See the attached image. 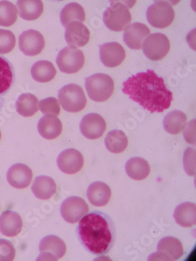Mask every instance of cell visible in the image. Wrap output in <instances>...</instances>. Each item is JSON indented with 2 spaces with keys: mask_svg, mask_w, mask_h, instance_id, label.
Listing matches in <instances>:
<instances>
[{
  "mask_svg": "<svg viewBox=\"0 0 196 261\" xmlns=\"http://www.w3.org/2000/svg\"><path fill=\"white\" fill-rule=\"evenodd\" d=\"M76 231L80 243L93 254H104L113 245L112 224L102 213L86 214L80 220Z\"/></svg>",
  "mask_w": 196,
  "mask_h": 261,
  "instance_id": "2",
  "label": "cell"
},
{
  "mask_svg": "<svg viewBox=\"0 0 196 261\" xmlns=\"http://www.w3.org/2000/svg\"><path fill=\"white\" fill-rule=\"evenodd\" d=\"M17 6V13L24 20H36L43 12V4L40 0H20Z\"/></svg>",
  "mask_w": 196,
  "mask_h": 261,
  "instance_id": "24",
  "label": "cell"
},
{
  "mask_svg": "<svg viewBox=\"0 0 196 261\" xmlns=\"http://www.w3.org/2000/svg\"><path fill=\"white\" fill-rule=\"evenodd\" d=\"M17 113L24 117H31L38 112V99L32 93H23L16 101Z\"/></svg>",
  "mask_w": 196,
  "mask_h": 261,
  "instance_id": "30",
  "label": "cell"
},
{
  "mask_svg": "<svg viewBox=\"0 0 196 261\" xmlns=\"http://www.w3.org/2000/svg\"><path fill=\"white\" fill-rule=\"evenodd\" d=\"M32 191L36 198L47 200L56 194V183L51 176H39L32 184Z\"/></svg>",
  "mask_w": 196,
  "mask_h": 261,
  "instance_id": "22",
  "label": "cell"
},
{
  "mask_svg": "<svg viewBox=\"0 0 196 261\" xmlns=\"http://www.w3.org/2000/svg\"><path fill=\"white\" fill-rule=\"evenodd\" d=\"M88 213V205L80 197H68L61 205V217L70 224L78 223Z\"/></svg>",
  "mask_w": 196,
  "mask_h": 261,
  "instance_id": "9",
  "label": "cell"
},
{
  "mask_svg": "<svg viewBox=\"0 0 196 261\" xmlns=\"http://www.w3.org/2000/svg\"><path fill=\"white\" fill-rule=\"evenodd\" d=\"M187 116L181 111L176 110L169 112L163 119V127L170 134H178L186 126Z\"/></svg>",
  "mask_w": 196,
  "mask_h": 261,
  "instance_id": "28",
  "label": "cell"
},
{
  "mask_svg": "<svg viewBox=\"0 0 196 261\" xmlns=\"http://www.w3.org/2000/svg\"><path fill=\"white\" fill-rule=\"evenodd\" d=\"M122 92L151 113H162L169 109L172 92L165 85L164 80L153 70L139 72L124 83Z\"/></svg>",
  "mask_w": 196,
  "mask_h": 261,
  "instance_id": "1",
  "label": "cell"
},
{
  "mask_svg": "<svg viewBox=\"0 0 196 261\" xmlns=\"http://www.w3.org/2000/svg\"><path fill=\"white\" fill-rule=\"evenodd\" d=\"M86 196L89 202L94 206H104L110 201L112 191L107 184L96 181L89 186Z\"/></svg>",
  "mask_w": 196,
  "mask_h": 261,
  "instance_id": "20",
  "label": "cell"
},
{
  "mask_svg": "<svg viewBox=\"0 0 196 261\" xmlns=\"http://www.w3.org/2000/svg\"><path fill=\"white\" fill-rule=\"evenodd\" d=\"M23 221L21 217L14 211H4L0 216V232L7 237H15L21 231Z\"/></svg>",
  "mask_w": 196,
  "mask_h": 261,
  "instance_id": "19",
  "label": "cell"
},
{
  "mask_svg": "<svg viewBox=\"0 0 196 261\" xmlns=\"http://www.w3.org/2000/svg\"><path fill=\"white\" fill-rule=\"evenodd\" d=\"M150 34V29L142 23L136 22L126 28L124 40L128 47L132 49H140L143 40Z\"/></svg>",
  "mask_w": 196,
  "mask_h": 261,
  "instance_id": "18",
  "label": "cell"
},
{
  "mask_svg": "<svg viewBox=\"0 0 196 261\" xmlns=\"http://www.w3.org/2000/svg\"><path fill=\"white\" fill-rule=\"evenodd\" d=\"M16 249L11 242L0 239V261L13 260L15 257Z\"/></svg>",
  "mask_w": 196,
  "mask_h": 261,
  "instance_id": "35",
  "label": "cell"
},
{
  "mask_svg": "<svg viewBox=\"0 0 196 261\" xmlns=\"http://www.w3.org/2000/svg\"><path fill=\"white\" fill-rule=\"evenodd\" d=\"M56 61L60 71L67 74H73L83 68L85 57L80 49L67 46L60 51Z\"/></svg>",
  "mask_w": 196,
  "mask_h": 261,
  "instance_id": "8",
  "label": "cell"
},
{
  "mask_svg": "<svg viewBox=\"0 0 196 261\" xmlns=\"http://www.w3.org/2000/svg\"><path fill=\"white\" fill-rule=\"evenodd\" d=\"M105 143L108 151L114 154H118L127 149L128 138L124 131L115 129L107 134Z\"/></svg>",
  "mask_w": 196,
  "mask_h": 261,
  "instance_id": "29",
  "label": "cell"
},
{
  "mask_svg": "<svg viewBox=\"0 0 196 261\" xmlns=\"http://www.w3.org/2000/svg\"><path fill=\"white\" fill-rule=\"evenodd\" d=\"M44 46V37L38 31L30 29L19 36V48L26 56L39 55Z\"/></svg>",
  "mask_w": 196,
  "mask_h": 261,
  "instance_id": "11",
  "label": "cell"
},
{
  "mask_svg": "<svg viewBox=\"0 0 196 261\" xmlns=\"http://www.w3.org/2000/svg\"><path fill=\"white\" fill-rule=\"evenodd\" d=\"M31 75L39 83H49L56 76L57 70L51 61H39L32 65Z\"/></svg>",
  "mask_w": 196,
  "mask_h": 261,
  "instance_id": "27",
  "label": "cell"
},
{
  "mask_svg": "<svg viewBox=\"0 0 196 261\" xmlns=\"http://www.w3.org/2000/svg\"><path fill=\"white\" fill-rule=\"evenodd\" d=\"M58 168L67 174H75L83 168L84 159L78 150L74 148L64 150L58 155L57 160Z\"/></svg>",
  "mask_w": 196,
  "mask_h": 261,
  "instance_id": "13",
  "label": "cell"
},
{
  "mask_svg": "<svg viewBox=\"0 0 196 261\" xmlns=\"http://www.w3.org/2000/svg\"><path fill=\"white\" fill-rule=\"evenodd\" d=\"M126 173L130 178L141 180L147 178L150 173V166L144 159L134 157L126 163Z\"/></svg>",
  "mask_w": 196,
  "mask_h": 261,
  "instance_id": "26",
  "label": "cell"
},
{
  "mask_svg": "<svg viewBox=\"0 0 196 261\" xmlns=\"http://www.w3.org/2000/svg\"><path fill=\"white\" fill-rule=\"evenodd\" d=\"M32 171L27 165L17 163L10 166L7 171V181L17 189H24L30 185L32 180Z\"/></svg>",
  "mask_w": 196,
  "mask_h": 261,
  "instance_id": "17",
  "label": "cell"
},
{
  "mask_svg": "<svg viewBox=\"0 0 196 261\" xmlns=\"http://www.w3.org/2000/svg\"><path fill=\"white\" fill-rule=\"evenodd\" d=\"M184 166L189 176L195 175V149L187 148L184 154Z\"/></svg>",
  "mask_w": 196,
  "mask_h": 261,
  "instance_id": "36",
  "label": "cell"
},
{
  "mask_svg": "<svg viewBox=\"0 0 196 261\" xmlns=\"http://www.w3.org/2000/svg\"><path fill=\"white\" fill-rule=\"evenodd\" d=\"M86 17L84 9L76 3H71L67 4L64 8L61 10L60 14L61 22L64 27H67L70 23L74 21H80L83 22Z\"/></svg>",
  "mask_w": 196,
  "mask_h": 261,
  "instance_id": "31",
  "label": "cell"
},
{
  "mask_svg": "<svg viewBox=\"0 0 196 261\" xmlns=\"http://www.w3.org/2000/svg\"><path fill=\"white\" fill-rule=\"evenodd\" d=\"M58 100L64 110L72 113L83 110L86 106V96L83 89L74 83L64 86L59 90Z\"/></svg>",
  "mask_w": 196,
  "mask_h": 261,
  "instance_id": "5",
  "label": "cell"
},
{
  "mask_svg": "<svg viewBox=\"0 0 196 261\" xmlns=\"http://www.w3.org/2000/svg\"><path fill=\"white\" fill-rule=\"evenodd\" d=\"M80 128L85 138L90 140H96L100 138L105 133L106 122L99 114H87L82 119Z\"/></svg>",
  "mask_w": 196,
  "mask_h": 261,
  "instance_id": "12",
  "label": "cell"
},
{
  "mask_svg": "<svg viewBox=\"0 0 196 261\" xmlns=\"http://www.w3.org/2000/svg\"><path fill=\"white\" fill-rule=\"evenodd\" d=\"M39 109L44 115H54L58 116L61 112L59 102L55 97H47L41 100Z\"/></svg>",
  "mask_w": 196,
  "mask_h": 261,
  "instance_id": "34",
  "label": "cell"
},
{
  "mask_svg": "<svg viewBox=\"0 0 196 261\" xmlns=\"http://www.w3.org/2000/svg\"><path fill=\"white\" fill-rule=\"evenodd\" d=\"M15 44L16 38L12 32L0 29V54L10 53L15 47Z\"/></svg>",
  "mask_w": 196,
  "mask_h": 261,
  "instance_id": "33",
  "label": "cell"
},
{
  "mask_svg": "<svg viewBox=\"0 0 196 261\" xmlns=\"http://www.w3.org/2000/svg\"><path fill=\"white\" fill-rule=\"evenodd\" d=\"M184 135L187 142L191 144H195V119L191 121L189 124H188V126L184 131Z\"/></svg>",
  "mask_w": 196,
  "mask_h": 261,
  "instance_id": "37",
  "label": "cell"
},
{
  "mask_svg": "<svg viewBox=\"0 0 196 261\" xmlns=\"http://www.w3.org/2000/svg\"><path fill=\"white\" fill-rule=\"evenodd\" d=\"M184 254V248L179 239L167 236L161 239L157 246V259L177 260Z\"/></svg>",
  "mask_w": 196,
  "mask_h": 261,
  "instance_id": "14",
  "label": "cell"
},
{
  "mask_svg": "<svg viewBox=\"0 0 196 261\" xmlns=\"http://www.w3.org/2000/svg\"><path fill=\"white\" fill-rule=\"evenodd\" d=\"M15 81L14 66L5 57L0 56V97H4L12 88Z\"/></svg>",
  "mask_w": 196,
  "mask_h": 261,
  "instance_id": "23",
  "label": "cell"
},
{
  "mask_svg": "<svg viewBox=\"0 0 196 261\" xmlns=\"http://www.w3.org/2000/svg\"><path fill=\"white\" fill-rule=\"evenodd\" d=\"M85 87L91 100L104 102L112 97L114 91V82L109 75L96 73L86 79Z\"/></svg>",
  "mask_w": 196,
  "mask_h": 261,
  "instance_id": "3",
  "label": "cell"
},
{
  "mask_svg": "<svg viewBox=\"0 0 196 261\" xmlns=\"http://www.w3.org/2000/svg\"><path fill=\"white\" fill-rule=\"evenodd\" d=\"M4 106V97H0V113L2 112L3 108Z\"/></svg>",
  "mask_w": 196,
  "mask_h": 261,
  "instance_id": "38",
  "label": "cell"
},
{
  "mask_svg": "<svg viewBox=\"0 0 196 261\" xmlns=\"http://www.w3.org/2000/svg\"><path fill=\"white\" fill-rule=\"evenodd\" d=\"M17 10L10 1H0V26L10 27L16 22Z\"/></svg>",
  "mask_w": 196,
  "mask_h": 261,
  "instance_id": "32",
  "label": "cell"
},
{
  "mask_svg": "<svg viewBox=\"0 0 196 261\" xmlns=\"http://www.w3.org/2000/svg\"><path fill=\"white\" fill-rule=\"evenodd\" d=\"M1 136H2V134H1V131H0V139H1Z\"/></svg>",
  "mask_w": 196,
  "mask_h": 261,
  "instance_id": "39",
  "label": "cell"
},
{
  "mask_svg": "<svg viewBox=\"0 0 196 261\" xmlns=\"http://www.w3.org/2000/svg\"><path fill=\"white\" fill-rule=\"evenodd\" d=\"M174 13L172 6L167 1H156L148 8L146 17L152 27L165 29L174 21Z\"/></svg>",
  "mask_w": 196,
  "mask_h": 261,
  "instance_id": "6",
  "label": "cell"
},
{
  "mask_svg": "<svg viewBox=\"0 0 196 261\" xmlns=\"http://www.w3.org/2000/svg\"><path fill=\"white\" fill-rule=\"evenodd\" d=\"M100 58L105 66L115 68L124 62L126 51L122 45L116 42L105 43L100 46Z\"/></svg>",
  "mask_w": 196,
  "mask_h": 261,
  "instance_id": "16",
  "label": "cell"
},
{
  "mask_svg": "<svg viewBox=\"0 0 196 261\" xmlns=\"http://www.w3.org/2000/svg\"><path fill=\"white\" fill-rule=\"evenodd\" d=\"M175 221L181 227H190L196 223V205L192 202L180 204L174 211Z\"/></svg>",
  "mask_w": 196,
  "mask_h": 261,
  "instance_id": "25",
  "label": "cell"
},
{
  "mask_svg": "<svg viewBox=\"0 0 196 261\" xmlns=\"http://www.w3.org/2000/svg\"><path fill=\"white\" fill-rule=\"evenodd\" d=\"M90 33L85 24L80 21L70 23L65 29L64 38L69 47H83L88 43Z\"/></svg>",
  "mask_w": 196,
  "mask_h": 261,
  "instance_id": "15",
  "label": "cell"
},
{
  "mask_svg": "<svg viewBox=\"0 0 196 261\" xmlns=\"http://www.w3.org/2000/svg\"><path fill=\"white\" fill-rule=\"evenodd\" d=\"M66 245L61 238L54 234L46 236L39 243V255L37 259L57 260L66 253Z\"/></svg>",
  "mask_w": 196,
  "mask_h": 261,
  "instance_id": "10",
  "label": "cell"
},
{
  "mask_svg": "<svg viewBox=\"0 0 196 261\" xmlns=\"http://www.w3.org/2000/svg\"><path fill=\"white\" fill-rule=\"evenodd\" d=\"M37 129L39 134L45 139H55L62 132V123L58 116L45 115L39 119Z\"/></svg>",
  "mask_w": 196,
  "mask_h": 261,
  "instance_id": "21",
  "label": "cell"
},
{
  "mask_svg": "<svg viewBox=\"0 0 196 261\" xmlns=\"http://www.w3.org/2000/svg\"><path fill=\"white\" fill-rule=\"evenodd\" d=\"M110 6L105 10L103 21L106 27L113 32H122L131 22V14L128 7L119 1H110Z\"/></svg>",
  "mask_w": 196,
  "mask_h": 261,
  "instance_id": "4",
  "label": "cell"
},
{
  "mask_svg": "<svg viewBox=\"0 0 196 261\" xmlns=\"http://www.w3.org/2000/svg\"><path fill=\"white\" fill-rule=\"evenodd\" d=\"M143 52L149 59L159 61L169 53L170 43L166 35L154 33L146 37L142 43Z\"/></svg>",
  "mask_w": 196,
  "mask_h": 261,
  "instance_id": "7",
  "label": "cell"
}]
</instances>
